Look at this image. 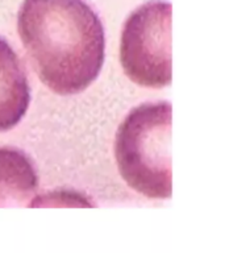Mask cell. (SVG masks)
Masks as SVG:
<instances>
[{
	"label": "cell",
	"instance_id": "1",
	"mask_svg": "<svg viewBox=\"0 0 225 253\" xmlns=\"http://www.w3.org/2000/svg\"><path fill=\"white\" fill-rule=\"evenodd\" d=\"M20 39L41 82L58 95L82 92L104 62V28L83 0H24Z\"/></svg>",
	"mask_w": 225,
	"mask_h": 253
},
{
	"label": "cell",
	"instance_id": "2",
	"mask_svg": "<svg viewBox=\"0 0 225 253\" xmlns=\"http://www.w3.org/2000/svg\"><path fill=\"white\" fill-rule=\"evenodd\" d=\"M171 106L145 103L126 115L114 138V157L126 185L150 199L171 197Z\"/></svg>",
	"mask_w": 225,
	"mask_h": 253
},
{
	"label": "cell",
	"instance_id": "3",
	"mask_svg": "<svg viewBox=\"0 0 225 253\" xmlns=\"http://www.w3.org/2000/svg\"><path fill=\"white\" fill-rule=\"evenodd\" d=\"M171 4L151 0L126 19L120 61L126 77L142 87L162 88L171 83L170 57Z\"/></svg>",
	"mask_w": 225,
	"mask_h": 253
},
{
	"label": "cell",
	"instance_id": "4",
	"mask_svg": "<svg viewBox=\"0 0 225 253\" xmlns=\"http://www.w3.org/2000/svg\"><path fill=\"white\" fill-rule=\"evenodd\" d=\"M29 103L31 87L25 67L11 45L0 39V132L17 126Z\"/></svg>",
	"mask_w": 225,
	"mask_h": 253
},
{
	"label": "cell",
	"instance_id": "5",
	"mask_svg": "<svg viewBox=\"0 0 225 253\" xmlns=\"http://www.w3.org/2000/svg\"><path fill=\"white\" fill-rule=\"evenodd\" d=\"M38 189V174L27 154L0 148V207L24 206Z\"/></svg>",
	"mask_w": 225,
	"mask_h": 253
}]
</instances>
